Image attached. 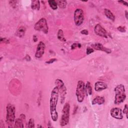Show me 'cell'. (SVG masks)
<instances>
[{
	"label": "cell",
	"mask_w": 128,
	"mask_h": 128,
	"mask_svg": "<svg viewBox=\"0 0 128 128\" xmlns=\"http://www.w3.org/2000/svg\"><path fill=\"white\" fill-rule=\"evenodd\" d=\"M125 92L126 91L125 87L122 84H120L118 85L115 88V104L119 105L125 101L126 98V95Z\"/></svg>",
	"instance_id": "cell-2"
},
{
	"label": "cell",
	"mask_w": 128,
	"mask_h": 128,
	"mask_svg": "<svg viewBox=\"0 0 128 128\" xmlns=\"http://www.w3.org/2000/svg\"><path fill=\"white\" fill-rule=\"evenodd\" d=\"M111 116L115 119L122 120L123 118L122 110L118 108H114L110 111Z\"/></svg>",
	"instance_id": "cell-10"
},
{
	"label": "cell",
	"mask_w": 128,
	"mask_h": 128,
	"mask_svg": "<svg viewBox=\"0 0 128 128\" xmlns=\"http://www.w3.org/2000/svg\"><path fill=\"white\" fill-rule=\"evenodd\" d=\"M108 88V85L103 82H97L95 84V90L96 92H101L106 90Z\"/></svg>",
	"instance_id": "cell-13"
},
{
	"label": "cell",
	"mask_w": 128,
	"mask_h": 128,
	"mask_svg": "<svg viewBox=\"0 0 128 128\" xmlns=\"http://www.w3.org/2000/svg\"><path fill=\"white\" fill-rule=\"evenodd\" d=\"M33 40H34V41L35 42H37V41H38V38H37V36L34 35V36H33Z\"/></svg>",
	"instance_id": "cell-33"
},
{
	"label": "cell",
	"mask_w": 128,
	"mask_h": 128,
	"mask_svg": "<svg viewBox=\"0 0 128 128\" xmlns=\"http://www.w3.org/2000/svg\"><path fill=\"white\" fill-rule=\"evenodd\" d=\"M86 93L87 95H91L92 94V88L91 85V83L89 82H87L86 86H85Z\"/></svg>",
	"instance_id": "cell-21"
},
{
	"label": "cell",
	"mask_w": 128,
	"mask_h": 128,
	"mask_svg": "<svg viewBox=\"0 0 128 128\" xmlns=\"http://www.w3.org/2000/svg\"><path fill=\"white\" fill-rule=\"evenodd\" d=\"M57 61V59H51V60H50L49 61H47V62H46V63H47V64H52V63H53L54 62H55V61Z\"/></svg>",
	"instance_id": "cell-29"
},
{
	"label": "cell",
	"mask_w": 128,
	"mask_h": 128,
	"mask_svg": "<svg viewBox=\"0 0 128 128\" xmlns=\"http://www.w3.org/2000/svg\"><path fill=\"white\" fill-rule=\"evenodd\" d=\"M38 127H42V126H38Z\"/></svg>",
	"instance_id": "cell-35"
},
{
	"label": "cell",
	"mask_w": 128,
	"mask_h": 128,
	"mask_svg": "<svg viewBox=\"0 0 128 128\" xmlns=\"http://www.w3.org/2000/svg\"><path fill=\"white\" fill-rule=\"evenodd\" d=\"M94 52V50L93 48H90V47H88L87 50H86V53L87 55H90L91 53H93Z\"/></svg>",
	"instance_id": "cell-25"
},
{
	"label": "cell",
	"mask_w": 128,
	"mask_h": 128,
	"mask_svg": "<svg viewBox=\"0 0 128 128\" xmlns=\"http://www.w3.org/2000/svg\"><path fill=\"white\" fill-rule=\"evenodd\" d=\"M32 9L34 10H39L40 8V2L39 1H33L32 3Z\"/></svg>",
	"instance_id": "cell-17"
},
{
	"label": "cell",
	"mask_w": 128,
	"mask_h": 128,
	"mask_svg": "<svg viewBox=\"0 0 128 128\" xmlns=\"http://www.w3.org/2000/svg\"><path fill=\"white\" fill-rule=\"evenodd\" d=\"M81 47V45L80 44H76V43H74L73 44L72 46H71V49L72 50H74L75 49H76V48H80Z\"/></svg>",
	"instance_id": "cell-24"
},
{
	"label": "cell",
	"mask_w": 128,
	"mask_h": 128,
	"mask_svg": "<svg viewBox=\"0 0 128 128\" xmlns=\"http://www.w3.org/2000/svg\"><path fill=\"white\" fill-rule=\"evenodd\" d=\"M45 48L46 46L44 43H43V42H39L37 46V51L35 54V57L37 58H41L44 54Z\"/></svg>",
	"instance_id": "cell-11"
},
{
	"label": "cell",
	"mask_w": 128,
	"mask_h": 128,
	"mask_svg": "<svg viewBox=\"0 0 128 128\" xmlns=\"http://www.w3.org/2000/svg\"><path fill=\"white\" fill-rule=\"evenodd\" d=\"M92 47L93 48V49L103 51L107 54H110L111 53V50L108 48L104 47L102 44L100 43H96L92 45Z\"/></svg>",
	"instance_id": "cell-12"
},
{
	"label": "cell",
	"mask_w": 128,
	"mask_h": 128,
	"mask_svg": "<svg viewBox=\"0 0 128 128\" xmlns=\"http://www.w3.org/2000/svg\"><path fill=\"white\" fill-rule=\"evenodd\" d=\"M105 98L103 97H100V96H97L95 98L93 99L92 102V105H102L105 103Z\"/></svg>",
	"instance_id": "cell-15"
},
{
	"label": "cell",
	"mask_w": 128,
	"mask_h": 128,
	"mask_svg": "<svg viewBox=\"0 0 128 128\" xmlns=\"http://www.w3.org/2000/svg\"><path fill=\"white\" fill-rule=\"evenodd\" d=\"M84 21V12L81 9H77L74 12V22L77 26H81Z\"/></svg>",
	"instance_id": "cell-8"
},
{
	"label": "cell",
	"mask_w": 128,
	"mask_h": 128,
	"mask_svg": "<svg viewBox=\"0 0 128 128\" xmlns=\"http://www.w3.org/2000/svg\"><path fill=\"white\" fill-rule=\"evenodd\" d=\"M86 94L85 84L82 81H79L78 82L76 90V95L78 102L82 103L83 102Z\"/></svg>",
	"instance_id": "cell-5"
},
{
	"label": "cell",
	"mask_w": 128,
	"mask_h": 128,
	"mask_svg": "<svg viewBox=\"0 0 128 128\" xmlns=\"http://www.w3.org/2000/svg\"><path fill=\"white\" fill-rule=\"evenodd\" d=\"M81 33L82 34H83V35H87L89 34V32L87 30H83L81 32Z\"/></svg>",
	"instance_id": "cell-30"
},
{
	"label": "cell",
	"mask_w": 128,
	"mask_h": 128,
	"mask_svg": "<svg viewBox=\"0 0 128 128\" xmlns=\"http://www.w3.org/2000/svg\"><path fill=\"white\" fill-rule=\"evenodd\" d=\"M28 128H35V123H34V120L32 118H31L29 121L28 123Z\"/></svg>",
	"instance_id": "cell-23"
},
{
	"label": "cell",
	"mask_w": 128,
	"mask_h": 128,
	"mask_svg": "<svg viewBox=\"0 0 128 128\" xmlns=\"http://www.w3.org/2000/svg\"><path fill=\"white\" fill-rule=\"evenodd\" d=\"M25 59L27 61H31V57L29 55H27L26 57H25Z\"/></svg>",
	"instance_id": "cell-32"
},
{
	"label": "cell",
	"mask_w": 128,
	"mask_h": 128,
	"mask_svg": "<svg viewBox=\"0 0 128 128\" xmlns=\"http://www.w3.org/2000/svg\"><path fill=\"white\" fill-rule=\"evenodd\" d=\"M14 125V128H24L23 121L22 119L20 118L16 119Z\"/></svg>",
	"instance_id": "cell-18"
},
{
	"label": "cell",
	"mask_w": 128,
	"mask_h": 128,
	"mask_svg": "<svg viewBox=\"0 0 128 128\" xmlns=\"http://www.w3.org/2000/svg\"><path fill=\"white\" fill-rule=\"evenodd\" d=\"M104 13H105V16L108 19H110L111 21H113V22L115 21V16L113 13H112V12L110 10H109V9H105L104 10Z\"/></svg>",
	"instance_id": "cell-16"
},
{
	"label": "cell",
	"mask_w": 128,
	"mask_h": 128,
	"mask_svg": "<svg viewBox=\"0 0 128 128\" xmlns=\"http://www.w3.org/2000/svg\"><path fill=\"white\" fill-rule=\"evenodd\" d=\"M119 3H122L123 5H125L126 6H128V3L125 2V1H118Z\"/></svg>",
	"instance_id": "cell-31"
},
{
	"label": "cell",
	"mask_w": 128,
	"mask_h": 128,
	"mask_svg": "<svg viewBox=\"0 0 128 128\" xmlns=\"http://www.w3.org/2000/svg\"><path fill=\"white\" fill-rule=\"evenodd\" d=\"M1 42H3V43H4L5 44H8V43H10L9 42V40L7 39L6 38H1Z\"/></svg>",
	"instance_id": "cell-28"
},
{
	"label": "cell",
	"mask_w": 128,
	"mask_h": 128,
	"mask_svg": "<svg viewBox=\"0 0 128 128\" xmlns=\"http://www.w3.org/2000/svg\"><path fill=\"white\" fill-rule=\"evenodd\" d=\"M7 115H6V122L8 125L11 126L14 124L15 122V113L16 109L14 105L9 104L7 106Z\"/></svg>",
	"instance_id": "cell-4"
},
{
	"label": "cell",
	"mask_w": 128,
	"mask_h": 128,
	"mask_svg": "<svg viewBox=\"0 0 128 128\" xmlns=\"http://www.w3.org/2000/svg\"><path fill=\"white\" fill-rule=\"evenodd\" d=\"M48 3H49L50 7L54 10H56L58 9V5L55 0H50L48 1Z\"/></svg>",
	"instance_id": "cell-22"
},
{
	"label": "cell",
	"mask_w": 128,
	"mask_h": 128,
	"mask_svg": "<svg viewBox=\"0 0 128 128\" xmlns=\"http://www.w3.org/2000/svg\"><path fill=\"white\" fill-rule=\"evenodd\" d=\"M56 3H57L58 6L61 9H65L66 8L67 4V2L66 1H64V0H57L56 1Z\"/></svg>",
	"instance_id": "cell-19"
},
{
	"label": "cell",
	"mask_w": 128,
	"mask_h": 128,
	"mask_svg": "<svg viewBox=\"0 0 128 128\" xmlns=\"http://www.w3.org/2000/svg\"><path fill=\"white\" fill-rule=\"evenodd\" d=\"M26 31V28L24 26H21L19 28L17 31L16 32V35L19 38H22L24 37L25 35Z\"/></svg>",
	"instance_id": "cell-14"
},
{
	"label": "cell",
	"mask_w": 128,
	"mask_h": 128,
	"mask_svg": "<svg viewBox=\"0 0 128 128\" xmlns=\"http://www.w3.org/2000/svg\"><path fill=\"white\" fill-rule=\"evenodd\" d=\"M94 31L95 34L100 37L106 38H108L107 32L100 24H98L96 25L95 27Z\"/></svg>",
	"instance_id": "cell-9"
},
{
	"label": "cell",
	"mask_w": 128,
	"mask_h": 128,
	"mask_svg": "<svg viewBox=\"0 0 128 128\" xmlns=\"http://www.w3.org/2000/svg\"><path fill=\"white\" fill-rule=\"evenodd\" d=\"M59 89L56 86L52 90L50 100V110L52 119L56 122L58 119V114L56 110V107L59 98Z\"/></svg>",
	"instance_id": "cell-1"
},
{
	"label": "cell",
	"mask_w": 128,
	"mask_h": 128,
	"mask_svg": "<svg viewBox=\"0 0 128 128\" xmlns=\"http://www.w3.org/2000/svg\"><path fill=\"white\" fill-rule=\"evenodd\" d=\"M123 113L126 114V117L127 118H128V105L126 104L125 106V108L123 110Z\"/></svg>",
	"instance_id": "cell-27"
},
{
	"label": "cell",
	"mask_w": 128,
	"mask_h": 128,
	"mask_svg": "<svg viewBox=\"0 0 128 128\" xmlns=\"http://www.w3.org/2000/svg\"><path fill=\"white\" fill-rule=\"evenodd\" d=\"M34 29L38 31L43 32L45 34H47L48 32V26L46 19L43 18L40 19L35 25Z\"/></svg>",
	"instance_id": "cell-7"
},
{
	"label": "cell",
	"mask_w": 128,
	"mask_h": 128,
	"mask_svg": "<svg viewBox=\"0 0 128 128\" xmlns=\"http://www.w3.org/2000/svg\"><path fill=\"white\" fill-rule=\"evenodd\" d=\"M57 37H58V39L62 42H66V39H65V37H64V35L63 31L62 30H59L58 31Z\"/></svg>",
	"instance_id": "cell-20"
},
{
	"label": "cell",
	"mask_w": 128,
	"mask_h": 128,
	"mask_svg": "<svg viewBox=\"0 0 128 128\" xmlns=\"http://www.w3.org/2000/svg\"><path fill=\"white\" fill-rule=\"evenodd\" d=\"M117 29L119 31H120V32H122V33H125L126 30L125 27H123V26H119L117 28Z\"/></svg>",
	"instance_id": "cell-26"
},
{
	"label": "cell",
	"mask_w": 128,
	"mask_h": 128,
	"mask_svg": "<svg viewBox=\"0 0 128 128\" xmlns=\"http://www.w3.org/2000/svg\"><path fill=\"white\" fill-rule=\"evenodd\" d=\"M56 86L58 88L59 93L60 94L61 103L63 104L65 101L66 95L67 94V89L62 80L57 79L55 81Z\"/></svg>",
	"instance_id": "cell-6"
},
{
	"label": "cell",
	"mask_w": 128,
	"mask_h": 128,
	"mask_svg": "<svg viewBox=\"0 0 128 128\" xmlns=\"http://www.w3.org/2000/svg\"><path fill=\"white\" fill-rule=\"evenodd\" d=\"M70 104L68 103H66L64 105L62 110V116L60 122V125L61 126L64 127L68 124L70 119Z\"/></svg>",
	"instance_id": "cell-3"
},
{
	"label": "cell",
	"mask_w": 128,
	"mask_h": 128,
	"mask_svg": "<svg viewBox=\"0 0 128 128\" xmlns=\"http://www.w3.org/2000/svg\"><path fill=\"white\" fill-rule=\"evenodd\" d=\"M125 15H126V19H128V12L127 11H125Z\"/></svg>",
	"instance_id": "cell-34"
}]
</instances>
